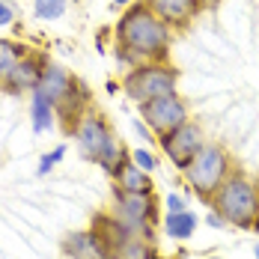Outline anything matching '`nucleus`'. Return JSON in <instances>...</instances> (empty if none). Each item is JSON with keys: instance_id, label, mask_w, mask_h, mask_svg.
<instances>
[{"instance_id": "f257e3e1", "label": "nucleus", "mask_w": 259, "mask_h": 259, "mask_svg": "<svg viewBox=\"0 0 259 259\" xmlns=\"http://www.w3.org/2000/svg\"><path fill=\"white\" fill-rule=\"evenodd\" d=\"M173 45V27L164 24L140 0L131 3L116 21V57L134 69L140 63H164Z\"/></svg>"}, {"instance_id": "f03ea898", "label": "nucleus", "mask_w": 259, "mask_h": 259, "mask_svg": "<svg viewBox=\"0 0 259 259\" xmlns=\"http://www.w3.org/2000/svg\"><path fill=\"white\" fill-rule=\"evenodd\" d=\"M211 208L235 230H253L259 221V182L233 170L224 185L211 194Z\"/></svg>"}, {"instance_id": "7ed1b4c3", "label": "nucleus", "mask_w": 259, "mask_h": 259, "mask_svg": "<svg viewBox=\"0 0 259 259\" xmlns=\"http://www.w3.org/2000/svg\"><path fill=\"white\" fill-rule=\"evenodd\" d=\"M230 173H233V161H230V152L221 143H206L197 155L191 158V164L182 170L188 188L206 203H211V194L224 185V179Z\"/></svg>"}, {"instance_id": "20e7f679", "label": "nucleus", "mask_w": 259, "mask_h": 259, "mask_svg": "<svg viewBox=\"0 0 259 259\" xmlns=\"http://www.w3.org/2000/svg\"><path fill=\"white\" fill-rule=\"evenodd\" d=\"M176 87H179V72L167 63H140L122 78V93L137 104L152 102L167 93H179Z\"/></svg>"}, {"instance_id": "39448f33", "label": "nucleus", "mask_w": 259, "mask_h": 259, "mask_svg": "<svg viewBox=\"0 0 259 259\" xmlns=\"http://www.w3.org/2000/svg\"><path fill=\"white\" fill-rule=\"evenodd\" d=\"M113 214L134 235H140L146 241H155V227L161 224L155 194H128V191L113 188Z\"/></svg>"}, {"instance_id": "423d86ee", "label": "nucleus", "mask_w": 259, "mask_h": 259, "mask_svg": "<svg viewBox=\"0 0 259 259\" xmlns=\"http://www.w3.org/2000/svg\"><path fill=\"white\" fill-rule=\"evenodd\" d=\"M140 119L149 125V131L155 137H164V134L176 131L179 125H185L191 116H188V104L179 93H167V96H158L152 102L140 104Z\"/></svg>"}, {"instance_id": "0eeeda50", "label": "nucleus", "mask_w": 259, "mask_h": 259, "mask_svg": "<svg viewBox=\"0 0 259 259\" xmlns=\"http://www.w3.org/2000/svg\"><path fill=\"white\" fill-rule=\"evenodd\" d=\"M158 143H161V149H164L167 161H170V164L182 173V170L191 164V158L197 155L208 140H206L203 125H200V122H194V119H188V122L179 125L176 131H170V134L158 137Z\"/></svg>"}, {"instance_id": "6e6552de", "label": "nucleus", "mask_w": 259, "mask_h": 259, "mask_svg": "<svg viewBox=\"0 0 259 259\" xmlns=\"http://www.w3.org/2000/svg\"><path fill=\"white\" fill-rule=\"evenodd\" d=\"M72 137H75L78 149L83 152V158H90V161H99V155L107 149V143L116 140L110 125H107V119H104L99 110H93V107L80 116V122L75 125Z\"/></svg>"}, {"instance_id": "1a4fd4ad", "label": "nucleus", "mask_w": 259, "mask_h": 259, "mask_svg": "<svg viewBox=\"0 0 259 259\" xmlns=\"http://www.w3.org/2000/svg\"><path fill=\"white\" fill-rule=\"evenodd\" d=\"M45 69H48V57L45 54H36V51H27L21 60H18V66L6 75V78L0 80V90L6 93V96H21V93H33V90H39V83H42V75H45Z\"/></svg>"}, {"instance_id": "9d476101", "label": "nucleus", "mask_w": 259, "mask_h": 259, "mask_svg": "<svg viewBox=\"0 0 259 259\" xmlns=\"http://www.w3.org/2000/svg\"><path fill=\"white\" fill-rule=\"evenodd\" d=\"M143 3L155 12L164 24L173 27V30H185L203 12L200 0H143Z\"/></svg>"}, {"instance_id": "9b49d317", "label": "nucleus", "mask_w": 259, "mask_h": 259, "mask_svg": "<svg viewBox=\"0 0 259 259\" xmlns=\"http://www.w3.org/2000/svg\"><path fill=\"white\" fill-rule=\"evenodd\" d=\"M63 253L69 259H107L110 250L104 247V241L99 238V233L90 230H75L63 238Z\"/></svg>"}, {"instance_id": "f8f14e48", "label": "nucleus", "mask_w": 259, "mask_h": 259, "mask_svg": "<svg viewBox=\"0 0 259 259\" xmlns=\"http://www.w3.org/2000/svg\"><path fill=\"white\" fill-rule=\"evenodd\" d=\"M113 179H116V188H119V191H128V194H152V191H155L149 173L140 170V167L131 161V152L122 155L119 167L113 170Z\"/></svg>"}, {"instance_id": "ddd939ff", "label": "nucleus", "mask_w": 259, "mask_h": 259, "mask_svg": "<svg viewBox=\"0 0 259 259\" xmlns=\"http://www.w3.org/2000/svg\"><path fill=\"white\" fill-rule=\"evenodd\" d=\"M93 230L99 233V238L104 241V247H107L110 253H116L128 238H134V233H131L116 214H96V218H93Z\"/></svg>"}, {"instance_id": "4468645a", "label": "nucleus", "mask_w": 259, "mask_h": 259, "mask_svg": "<svg viewBox=\"0 0 259 259\" xmlns=\"http://www.w3.org/2000/svg\"><path fill=\"white\" fill-rule=\"evenodd\" d=\"M75 80L78 78H72L63 66L48 63V69H45V75H42V83H39V93H45V96L54 102V107H57V104L75 90Z\"/></svg>"}, {"instance_id": "2eb2a0df", "label": "nucleus", "mask_w": 259, "mask_h": 259, "mask_svg": "<svg viewBox=\"0 0 259 259\" xmlns=\"http://www.w3.org/2000/svg\"><path fill=\"white\" fill-rule=\"evenodd\" d=\"M197 227H200V218L191 208H185V211H164V218H161V230L173 241L191 238V235L197 233Z\"/></svg>"}, {"instance_id": "dca6fc26", "label": "nucleus", "mask_w": 259, "mask_h": 259, "mask_svg": "<svg viewBox=\"0 0 259 259\" xmlns=\"http://www.w3.org/2000/svg\"><path fill=\"white\" fill-rule=\"evenodd\" d=\"M54 116H57L54 102L45 96V93L33 90V93H30V125H33V131H36V134L51 131L54 128Z\"/></svg>"}, {"instance_id": "f3484780", "label": "nucleus", "mask_w": 259, "mask_h": 259, "mask_svg": "<svg viewBox=\"0 0 259 259\" xmlns=\"http://www.w3.org/2000/svg\"><path fill=\"white\" fill-rule=\"evenodd\" d=\"M116 256H122V259H158V250H155V241H146V238L134 235V238H128L116 250Z\"/></svg>"}, {"instance_id": "a211bd4d", "label": "nucleus", "mask_w": 259, "mask_h": 259, "mask_svg": "<svg viewBox=\"0 0 259 259\" xmlns=\"http://www.w3.org/2000/svg\"><path fill=\"white\" fill-rule=\"evenodd\" d=\"M27 54V48L21 42H12V39H0V80L6 78L15 66H18V60Z\"/></svg>"}, {"instance_id": "6ab92c4d", "label": "nucleus", "mask_w": 259, "mask_h": 259, "mask_svg": "<svg viewBox=\"0 0 259 259\" xmlns=\"http://www.w3.org/2000/svg\"><path fill=\"white\" fill-rule=\"evenodd\" d=\"M69 9V0H33V15L39 21H57Z\"/></svg>"}, {"instance_id": "aec40b11", "label": "nucleus", "mask_w": 259, "mask_h": 259, "mask_svg": "<svg viewBox=\"0 0 259 259\" xmlns=\"http://www.w3.org/2000/svg\"><path fill=\"white\" fill-rule=\"evenodd\" d=\"M63 155H66V143H60V146H57V149H51L48 155H42V161H39V170H36V173H39V176H48L54 167L63 161Z\"/></svg>"}, {"instance_id": "412c9836", "label": "nucleus", "mask_w": 259, "mask_h": 259, "mask_svg": "<svg viewBox=\"0 0 259 259\" xmlns=\"http://www.w3.org/2000/svg\"><path fill=\"white\" fill-rule=\"evenodd\" d=\"M131 161H134L140 170H146V173H152V170H155V155H152L149 149H140V146H137V149H131Z\"/></svg>"}, {"instance_id": "4be33fe9", "label": "nucleus", "mask_w": 259, "mask_h": 259, "mask_svg": "<svg viewBox=\"0 0 259 259\" xmlns=\"http://www.w3.org/2000/svg\"><path fill=\"white\" fill-rule=\"evenodd\" d=\"M164 208H167V211H185V208H188V197H182V194H176V191H170V194L164 197Z\"/></svg>"}, {"instance_id": "5701e85b", "label": "nucleus", "mask_w": 259, "mask_h": 259, "mask_svg": "<svg viewBox=\"0 0 259 259\" xmlns=\"http://www.w3.org/2000/svg\"><path fill=\"white\" fill-rule=\"evenodd\" d=\"M15 15H18V9H15L9 0H0V30L12 24V21H15Z\"/></svg>"}, {"instance_id": "b1692460", "label": "nucleus", "mask_w": 259, "mask_h": 259, "mask_svg": "<svg viewBox=\"0 0 259 259\" xmlns=\"http://www.w3.org/2000/svg\"><path fill=\"white\" fill-rule=\"evenodd\" d=\"M203 221H206V224H208V227H211V230H224V227H227V221H224V218H221V214H218L214 208L208 211V214H206V218H203Z\"/></svg>"}, {"instance_id": "393cba45", "label": "nucleus", "mask_w": 259, "mask_h": 259, "mask_svg": "<svg viewBox=\"0 0 259 259\" xmlns=\"http://www.w3.org/2000/svg\"><path fill=\"white\" fill-rule=\"evenodd\" d=\"M218 3H221V0H200V6H203V9H211V6H218Z\"/></svg>"}, {"instance_id": "a878e982", "label": "nucleus", "mask_w": 259, "mask_h": 259, "mask_svg": "<svg viewBox=\"0 0 259 259\" xmlns=\"http://www.w3.org/2000/svg\"><path fill=\"white\" fill-rule=\"evenodd\" d=\"M131 3H137V0H113V6H131Z\"/></svg>"}, {"instance_id": "bb28decb", "label": "nucleus", "mask_w": 259, "mask_h": 259, "mask_svg": "<svg viewBox=\"0 0 259 259\" xmlns=\"http://www.w3.org/2000/svg\"><path fill=\"white\" fill-rule=\"evenodd\" d=\"M253 256L259 259V241H256V244H253Z\"/></svg>"}, {"instance_id": "cd10ccee", "label": "nucleus", "mask_w": 259, "mask_h": 259, "mask_svg": "<svg viewBox=\"0 0 259 259\" xmlns=\"http://www.w3.org/2000/svg\"><path fill=\"white\" fill-rule=\"evenodd\" d=\"M107 259H122V256H116V253H110V256H107Z\"/></svg>"}, {"instance_id": "c85d7f7f", "label": "nucleus", "mask_w": 259, "mask_h": 259, "mask_svg": "<svg viewBox=\"0 0 259 259\" xmlns=\"http://www.w3.org/2000/svg\"><path fill=\"white\" fill-rule=\"evenodd\" d=\"M253 233H259V221H256V227H253Z\"/></svg>"}, {"instance_id": "c756f323", "label": "nucleus", "mask_w": 259, "mask_h": 259, "mask_svg": "<svg viewBox=\"0 0 259 259\" xmlns=\"http://www.w3.org/2000/svg\"><path fill=\"white\" fill-rule=\"evenodd\" d=\"M206 259H221V256H206Z\"/></svg>"}]
</instances>
